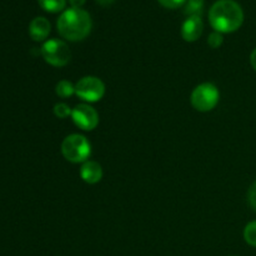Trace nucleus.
<instances>
[{
    "label": "nucleus",
    "instance_id": "obj_4",
    "mask_svg": "<svg viewBox=\"0 0 256 256\" xmlns=\"http://www.w3.org/2000/svg\"><path fill=\"white\" fill-rule=\"evenodd\" d=\"M219 90L212 82L198 85L192 94V104L199 112H210L219 102Z\"/></svg>",
    "mask_w": 256,
    "mask_h": 256
},
{
    "label": "nucleus",
    "instance_id": "obj_13",
    "mask_svg": "<svg viewBox=\"0 0 256 256\" xmlns=\"http://www.w3.org/2000/svg\"><path fill=\"white\" fill-rule=\"evenodd\" d=\"M55 92L60 98H69L72 94H75V85H72L68 80H62V82H59L56 84Z\"/></svg>",
    "mask_w": 256,
    "mask_h": 256
},
{
    "label": "nucleus",
    "instance_id": "obj_6",
    "mask_svg": "<svg viewBox=\"0 0 256 256\" xmlns=\"http://www.w3.org/2000/svg\"><path fill=\"white\" fill-rule=\"evenodd\" d=\"M75 94L84 102H99L105 94V85L99 78L84 76L75 85Z\"/></svg>",
    "mask_w": 256,
    "mask_h": 256
},
{
    "label": "nucleus",
    "instance_id": "obj_19",
    "mask_svg": "<svg viewBox=\"0 0 256 256\" xmlns=\"http://www.w3.org/2000/svg\"><path fill=\"white\" fill-rule=\"evenodd\" d=\"M250 62H252V66L254 68V70L256 72V49L252 50V55H250Z\"/></svg>",
    "mask_w": 256,
    "mask_h": 256
},
{
    "label": "nucleus",
    "instance_id": "obj_10",
    "mask_svg": "<svg viewBox=\"0 0 256 256\" xmlns=\"http://www.w3.org/2000/svg\"><path fill=\"white\" fill-rule=\"evenodd\" d=\"M80 176L88 184H96L102 178V169L96 162H85L80 169Z\"/></svg>",
    "mask_w": 256,
    "mask_h": 256
},
{
    "label": "nucleus",
    "instance_id": "obj_5",
    "mask_svg": "<svg viewBox=\"0 0 256 256\" xmlns=\"http://www.w3.org/2000/svg\"><path fill=\"white\" fill-rule=\"evenodd\" d=\"M42 55L45 62L52 66H65L72 59V52L68 45L59 39L45 42L42 46Z\"/></svg>",
    "mask_w": 256,
    "mask_h": 256
},
{
    "label": "nucleus",
    "instance_id": "obj_20",
    "mask_svg": "<svg viewBox=\"0 0 256 256\" xmlns=\"http://www.w3.org/2000/svg\"><path fill=\"white\" fill-rule=\"evenodd\" d=\"M72 8H80L85 2V0H69Z\"/></svg>",
    "mask_w": 256,
    "mask_h": 256
},
{
    "label": "nucleus",
    "instance_id": "obj_14",
    "mask_svg": "<svg viewBox=\"0 0 256 256\" xmlns=\"http://www.w3.org/2000/svg\"><path fill=\"white\" fill-rule=\"evenodd\" d=\"M244 239L252 246L256 248V222H252L245 226Z\"/></svg>",
    "mask_w": 256,
    "mask_h": 256
},
{
    "label": "nucleus",
    "instance_id": "obj_7",
    "mask_svg": "<svg viewBox=\"0 0 256 256\" xmlns=\"http://www.w3.org/2000/svg\"><path fill=\"white\" fill-rule=\"evenodd\" d=\"M72 118L78 128L86 130V132L95 129L99 124V114L94 108L88 104L76 105L72 109Z\"/></svg>",
    "mask_w": 256,
    "mask_h": 256
},
{
    "label": "nucleus",
    "instance_id": "obj_15",
    "mask_svg": "<svg viewBox=\"0 0 256 256\" xmlns=\"http://www.w3.org/2000/svg\"><path fill=\"white\" fill-rule=\"evenodd\" d=\"M72 110L70 109L69 105L64 104V102H58L54 106V114L56 118H60V119H65L69 115H72Z\"/></svg>",
    "mask_w": 256,
    "mask_h": 256
},
{
    "label": "nucleus",
    "instance_id": "obj_11",
    "mask_svg": "<svg viewBox=\"0 0 256 256\" xmlns=\"http://www.w3.org/2000/svg\"><path fill=\"white\" fill-rule=\"evenodd\" d=\"M204 10V0H188L184 12L188 16H202Z\"/></svg>",
    "mask_w": 256,
    "mask_h": 256
},
{
    "label": "nucleus",
    "instance_id": "obj_1",
    "mask_svg": "<svg viewBox=\"0 0 256 256\" xmlns=\"http://www.w3.org/2000/svg\"><path fill=\"white\" fill-rule=\"evenodd\" d=\"M212 26L218 32H232L242 26L244 12L234 0H218L209 12Z\"/></svg>",
    "mask_w": 256,
    "mask_h": 256
},
{
    "label": "nucleus",
    "instance_id": "obj_3",
    "mask_svg": "<svg viewBox=\"0 0 256 256\" xmlns=\"http://www.w3.org/2000/svg\"><path fill=\"white\" fill-rule=\"evenodd\" d=\"M62 152L64 158L69 162H85L92 154V146L88 139L82 135L72 134L64 139L62 144Z\"/></svg>",
    "mask_w": 256,
    "mask_h": 256
},
{
    "label": "nucleus",
    "instance_id": "obj_18",
    "mask_svg": "<svg viewBox=\"0 0 256 256\" xmlns=\"http://www.w3.org/2000/svg\"><path fill=\"white\" fill-rule=\"evenodd\" d=\"M248 202L252 209L256 212V182L250 186L249 192H248Z\"/></svg>",
    "mask_w": 256,
    "mask_h": 256
},
{
    "label": "nucleus",
    "instance_id": "obj_9",
    "mask_svg": "<svg viewBox=\"0 0 256 256\" xmlns=\"http://www.w3.org/2000/svg\"><path fill=\"white\" fill-rule=\"evenodd\" d=\"M29 34L35 42H42L50 34V22L45 18H35L29 25Z\"/></svg>",
    "mask_w": 256,
    "mask_h": 256
},
{
    "label": "nucleus",
    "instance_id": "obj_2",
    "mask_svg": "<svg viewBox=\"0 0 256 256\" xmlns=\"http://www.w3.org/2000/svg\"><path fill=\"white\" fill-rule=\"evenodd\" d=\"M58 32L64 39L79 42L85 39L92 30V18L82 8H70L58 19Z\"/></svg>",
    "mask_w": 256,
    "mask_h": 256
},
{
    "label": "nucleus",
    "instance_id": "obj_21",
    "mask_svg": "<svg viewBox=\"0 0 256 256\" xmlns=\"http://www.w3.org/2000/svg\"><path fill=\"white\" fill-rule=\"evenodd\" d=\"M98 2H99L102 5H109V4H112L114 0H98Z\"/></svg>",
    "mask_w": 256,
    "mask_h": 256
},
{
    "label": "nucleus",
    "instance_id": "obj_12",
    "mask_svg": "<svg viewBox=\"0 0 256 256\" xmlns=\"http://www.w3.org/2000/svg\"><path fill=\"white\" fill-rule=\"evenodd\" d=\"M39 5L49 12H59L66 5V0H38Z\"/></svg>",
    "mask_w": 256,
    "mask_h": 256
},
{
    "label": "nucleus",
    "instance_id": "obj_8",
    "mask_svg": "<svg viewBox=\"0 0 256 256\" xmlns=\"http://www.w3.org/2000/svg\"><path fill=\"white\" fill-rule=\"evenodd\" d=\"M202 29H204V24H202V16H189L182 24V39L185 42H195L202 36Z\"/></svg>",
    "mask_w": 256,
    "mask_h": 256
},
{
    "label": "nucleus",
    "instance_id": "obj_17",
    "mask_svg": "<svg viewBox=\"0 0 256 256\" xmlns=\"http://www.w3.org/2000/svg\"><path fill=\"white\" fill-rule=\"evenodd\" d=\"M162 6L169 8V9H176V8L182 6V4L188 2V0H158Z\"/></svg>",
    "mask_w": 256,
    "mask_h": 256
},
{
    "label": "nucleus",
    "instance_id": "obj_16",
    "mask_svg": "<svg viewBox=\"0 0 256 256\" xmlns=\"http://www.w3.org/2000/svg\"><path fill=\"white\" fill-rule=\"evenodd\" d=\"M222 42H224V38H222V32H214L209 35V39H208V44L212 48V49H216V48L222 46Z\"/></svg>",
    "mask_w": 256,
    "mask_h": 256
}]
</instances>
